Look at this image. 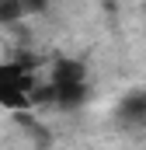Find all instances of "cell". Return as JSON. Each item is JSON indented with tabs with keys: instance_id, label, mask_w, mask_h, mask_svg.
Instances as JSON below:
<instances>
[{
	"instance_id": "6da1fadb",
	"label": "cell",
	"mask_w": 146,
	"mask_h": 150,
	"mask_svg": "<svg viewBox=\"0 0 146 150\" xmlns=\"http://www.w3.org/2000/svg\"><path fill=\"white\" fill-rule=\"evenodd\" d=\"M49 98L59 105V108H80L87 101V67L80 59H56L52 70H49Z\"/></svg>"
},
{
	"instance_id": "7a4b0ae2",
	"label": "cell",
	"mask_w": 146,
	"mask_h": 150,
	"mask_svg": "<svg viewBox=\"0 0 146 150\" xmlns=\"http://www.w3.org/2000/svg\"><path fill=\"white\" fill-rule=\"evenodd\" d=\"M35 98V77L25 63L4 59L0 63V108L7 112H25Z\"/></svg>"
},
{
	"instance_id": "3957f363",
	"label": "cell",
	"mask_w": 146,
	"mask_h": 150,
	"mask_svg": "<svg viewBox=\"0 0 146 150\" xmlns=\"http://www.w3.org/2000/svg\"><path fill=\"white\" fill-rule=\"evenodd\" d=\"M115 112H118V122L125 126H146V91H129Z\"/></svg>"
},
{
	"instance_id": "277c9868",
	"label": "cell",
	"mask_w": 146,
	"mask_h": 150,
	"mask_svg": "<svg viewBox=\"0 0 146 150\" xmlns=\"http://www.w3.org/2000/svg\"><path fill=\"white\" fill-rule=\"evenodd\" d=\"M21 18H28L25 0H0V25H18Z\"/></svg>"
},
{
	"instance_id": "5b68a950",
	"label": "cell",
	"mask_w": 146,
	"mask_h": 150,
	"mask_svg": "<svg viewBox=\"0 0 146 150\" xmlns=\"http://www.w3.org/2000/svg\"><path fill=\"white\" fill-rule=\"evenodd\" d=\"M45 4H49V0H25L28 14H42V11H45Z\"/></svg>"
}]
</instances>
